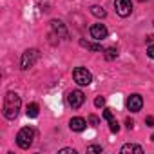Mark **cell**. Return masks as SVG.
<instances>
[{
	"mask_svg": "<svg viewBox=\"0 0 154 154\" xmlns=\"http://www.w3.org/2000/svg\"><path fill=\"white\" fill-rule=\"evenodd\" d=\"M20 105H22V100H20V96H18L17 93L9 91V93L4 96V107H2V111H4V116H6L8 120H15V118L18 116Z\"/></svg>",
	"mask_w": 154,
	"mask_h": 154,
	"instance_id": "1",
	"label": "cell"
},
{
	"mask_svg": "<svg viewBox=\"0 0 154 154\" xmlns=\"http://www.w3.org/2000/svg\"><path fill=\"white\" fill-rule=\"evenodd\" d=\"M33 140H35V131H33L31 127H24V129H20L18 134H17V145H18L20 149H24V150L33 145Z\"/></svg>",
	"mask_w": 154,
	"mask_h": 154,
	"instance_id": "2",
	"label": "cell"
},
{
	"mask_svg": "<svg viewBox=\"0 0 154 154\" xmlns=\"http://www.w3.org/2000/svg\"><path fill=\"white\" fill-rule=\"evenodd\" d=\"M72 80L78 85H91L93 82V74L85 67H74L72 69Z\"/></svg>",
	"mask_w": 154,
	"mask_h": 154,
	"instance_id": "3",
	"label": "cell"
},
{
	"mask_svg": "<svg viewBox=\"0 0 154 154\" xmlns=\"http://www.w3.org/2000/svg\"><path fill=\"white\" fill-rule=\"evenodd\" d=\"M38 56H40L38 49H27V51H26V53L22 54V60H20V67H22L24 71L31 69V67H33V65L36 63Z\"/></svg>",
	"mask_w": 154,
	"mask_h": 154,
	"instance_id": "4",
	"label": "cell"
},
{
	"mask_svg": "<svg viewBox=\"0 0 154 154\" xmlns=\"http://www.w3.org/2000/svg\"><path fill=\"white\" fill-rule=\"evenodd\" d=\"M67 102H69V105L72 109H80L84 105V102H85V94L82 91H71L67 94Z\"/></svg>",
	"mask_w": 154,
	"mask_h": 154,
	"instance_id": "5",
	"label": "cell"
},
{
	"mask_svg": "<svg viewBox=\"0 0 154 154\" xmlns=\"http://www.w3.org/2000/svg\"><path fill=\"white\" fill-rule=\"evenodd\" d=\"M114 8H116V13L125 18L132 13V2L131 0H114Z\"/></svg>",
	"mask_w": 154,
	"mask_h": 154,
	"instance_id": "6",
	"label": "cell"
},
{
	"mask_svg": "<svg viewBox=\"0 0 154 154\" xmlns=\"http://www.w3.org/2000/svg\"><path fill=\"white\" fill-rule=\"evenodd\" d=\"M141 107H143V98H141L140 94H131V96L127 98V109H129L131 112H140Z\"/></svg>",
	"mask_w": 154,
	"mask_h": 154,
	"instance_id": "7",
	"label": "cell"
},
{
	"mask_svg": "<svg viewBox=\"0 0 154 154\" xmlns=\"http://www.w3.org/2000/svg\"><path fill=\"white\" fill-rule=\"evenodd\" d=\"M89 33H91V36H93L94 40H103V38H107V35H109V31H107V27H105L103 24H93L91 29H89Z\"/></svg>",
	"mask_w": 154,
	"mask_h": 154,
	"instance_id": "8",
	"label": "cell"
},
{
	"mask_svg": "<svg viewBox=\"0 0 154 154\" xmlns=\"http://www.w3.org/2000/svg\"><path fill=\"white\" fill-rule=\"evenodd\" d=\"M69 127H71V131H74V132H82V131L87 127V122H85L84 118H80V116H76V118H71Z\"/></svg>",
	"mask_w": 154,
	"mask_h": 154,
	"instance_id": "9",
	"label": "cell"
},
{
	"mask_svg": "<svg viewBox=\"0 0 154 154\" xmlns=\"http://www.w3.org/2000/svg\"><path fill=\"white\" fill-rule=\"evenodd\" d=\"M122 154H129V152H134V154H143V149L140 145H134V143H127L120 149Z\"/></svg>",
	"mask_w": 154,
	"mask_h": 154,
	"instance_id": "10",
	"label": "cell"
},
{
	"mask_svg": "<svg viewBox=\"0 0 154 154\" xmlns=\"http://www.w3.org/2000/svg\"><path fill=\"white\" fill-rule=\"evenodd\" d=\"M51 27L58 33V35H62L63 38H67L69 35H67V31H65V27H63V22H60V20H51Z\"/></svg>",
	"mask_w": 154,
	"mask_h": 154,
	"instance_id": "11",
	"label": "cell"
},
{
	"mask_svg": "<svg viewBox=\"0 0 154 154\" xmlns=\"http://www.w3.org/2000/svg\"><path fill=\"white\" fill-rule=\"evenodd\" d=\"M91 15H94L96 18H105L107 13H105V9H103L102 6H93V8H91Z\"/></svg>",
	"mask_w": 154,
	"mask_h": 154,
	"instance_id": "12",
	"label": "cell"
},
{
	"mask_svg": "<svg viewBox=\"0 0 154 154\" xmlns=\"http://www.w3.org/2000/svg\"><path fill=\"white\" fill-rule=\"evenodd\" d=\"M80 45H82V47H87V49H91V51H94V53H100V51H102V45H100V44H91V42L80 40Z\"/></svg>",
	"mask_w": 154,
	"mask_h": 154,
	"instance_id": "13",
	"label": "cell"
},
{
	"mask_svg": "<svg viewBox=\"0 0 154 154\" xmlns=\"http://www.w3.org/2000/svg\"><path fill=\"white\" fill-rule=\"evenodd\" d=\"M103 56H105V60H114L116 56H118V49L116 47H107L105 51H103Z\"/></svg>",
	"mask_w": 154,
	"mask_h": 154,
	"instance_id": "14",
	"label": "cell"
},
{
	"mask_svg": "<svg viewBox=\"0 0 154 154\" xmlns=\"http://www.w3.org/2000/svg\"><path fill=\"white\" fill-rule=\"evenodd\" d=\"M26 112H27L29 118H36V116H38V105H36V103H29Z\"/></svg>",
	"mask_w": 154,
	"mask_h": 154,
	"instance_id": "15",
	"label": "cell"
},
{
	"mask_svg": "<svg viewBox=\"0 0 154 154\" xmlns=\"http://www.w3.org/2000/svg\"><path fill=\"white\" fill-rule=\"evenodd\" d=\"M109 127H111V132H118V131H120V123H118L114 118L109 120Z\"/></svg>",
	"mask_w": 154,
	"mask_h": 154,
	"instance_id": "16",
	"label": "cell"
},
{
	"mask_svg": "<svg viewBox=\"0 0 154 154\" xmlns=\"http://www.w3.org/2000/svg\"><path fill=\"white\" fill-rule=\"evenodd\" d=\"M94 105H96V107H103V105H105V98H103V96H98V98L94 100Z\"/></svg>",
	"mask_w": 154,
	"mask_h": 154,
	"instance_id": "17",
	"label": "cell"
},
{
	"mask_svg": "<svg viewBox=\"0 0 154 154\" xmlns=\"http://www.w3.org/2000/svg\"><path fill=\"white\" fill-rule=\"evenodd\" d=\"M103 149L100 147V145H91V147H87V152H102Z\"/></svg>",
	"mask_w": 154,
	"mask_h": 154,
	"instance_id": "18",
	"label": "cell"
},
{
	"mask_svg": "<svg viewBox=\"0 0 154 154\" xmlns=\"http://www.w3.org/2000/svg\"><path fill=\"white\" fill-rule=\"evenodd\" d=\"M147 54H149V58L154 60V44H150V45L147 47Z\"/></svg>",
	"mask_w": 154,
	"mask_h": 154,
	"instance_id": "19",
	"label": "cell"
},
{
	"mask_svg": "<svg viewBox=\"0 0 154 154\" xmlns=\"http://www.w3.org/2000/svg\"><path fill=\"white\" fill-rule=\"evenodd\" d=\"M58 152H60V154H76L74 149H60Z\"/></svg>",
	"mask_w": 154,
	"mask_h": 154,
	"instance_id": "20",
	"label": "cell"
},
{
	"mask_svg": "<svg viewBox=\"0 0 154 154\" xmlns=\"http://www.w3.org/2000/svg\"><path fill=\"white\" fill-rule=\"evenodd\" d=\"M103 118H105L107 122L112 118V112H111V109H105V111H103Z\"/></svg>",
	"mask_w": 154,
	"mask_h": 154,
	"instance_id": "21",
	"label": "cell"
},
{
	"mask_svg": "<svg viewBox=\"0 0 154 154\" xmlns=\"http://www.w3.org/2000/svg\"><path fill=\"white\" fill-rule=\"evenodd\" d=\"M89 122H91L93 125H98V123H100V120H98V116H94V114H93V116H89Z\"/></svg>",
	"mask_w": 154,
	"mask_h": 154,
	"instance_id": "22",
	"label": "cell"
},
{
	"mask_svg": "<svg viewBox=\"0 0 154 154\" xmlns=\"http://www.w3.org/2000/svg\"><path fill=\"white\" fill-rule=\"evenodd\" d=\"M145 122H147V125H149V127H152V125H154V118H152V116H147V120H145Z\"/></svg>",
	"mask_w": 154,
	"mask_h": 154,
	"instance_id": "23",
	"label": "cell"
},
{
	"mask_svg": "<svg viewBox=\"0 0 154 154\" xmlns=\"http://www.w3.org/2000/svg\"><path fill=\"white\" fill-rule=\"evenodd\" d=\"M125 123H127V127H129V129H132V127H134V122H132L131 118H127V122H125Z\"/></svg>",
	"mask_w": 154,
	"mask_h": 154,
	"instance_id": "24",
	"label": "cell"
},
{
	"mask_svg": "<svg viewBox=\"0 0 154 154\" xmlns=\"http://www.w3.org/2000/svg\"><path fill=\"white\" fill-rule=\"evenodd\" d=\"M138 2H145V0H138Z\"/></svg>",
	"mask_w": 154,
	"mask_h": 154,
	"instance_id": "25",
	"label": "cell"
},
{
	"mask_svg": "<svg viewBox=\"0 0 154 154\" xmlns=\"http://www.w3.org/2000/svg\"><path fill=\"white\" fill-rule=\"evenodd\" d=\"M152 141H154V134H152Z\"/></svg>",
	"mask_w": 154,
	"mask_h": 154,
	"instance_id": "26",
	"label": "cell"
}]
</instances>
